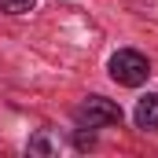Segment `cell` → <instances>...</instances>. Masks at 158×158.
<instances>
[{"label": "cell", "mask_w": 158, "mask_h": 158, "mask_svg": "<svg viewBox=\"0 0 158 158\" xmlns=\"http://www.w3.org/2000/svg\"><path fill=\"white\" fill-rule=\"evenodd\" d=\"M63 147H66V140L59 136V129H37L30 136V143H26L30 155H59Z\"/></svg>", "instance_id": "3"}, {"label": "cell", "mask_w": 158, "mask_h": 158, "mask_svg": "<svg viewBox=\"0 0 158 158\" xmlns=\"http://www.w3.org/2000/svg\"><path fill=\"white\" fill-rule=\"evenodd\" d=\"M37 0H0V15H30Z\"/></svg>", "instance_id": "6"}, {"label": "cell", "mask_w": 158, "mask_h": 158, "mask_svg": "<svg viewBox=\"0 0 158 158\" xmlns=\"http://www.w3.org/2000/svg\"><path fill=\"white\" fill-rule=\"evenodd\" d=\"M121 107L107 96H85L77 107H74V125L81 129H114L121 125Z\"/></svg>", "instance_id": "2"}, {"label": "cell", "mask_w": 158, "mask_h": 158, "mask_svg": "<svg viewBox=\"0 0 158 158\" xmlns=\"http://www.w3.org/2000/svg\"><path fill=\"white\" fill-rule=\"evenodd\" d=\"M132 121H136V129H143V132H158V92H147V96L136 103Z\"/></svg>", "instance_id": "4"}, {"label": "cell", "mask_w": 158, "mask_h": 158, "mask_svg": "<svg viewBox=\"0 0 158 158\" xmlns=\"http://www.w3.org/2000/svg\"><path fill=\"white\" fill-rule=\"evenodd\" d=\"M70 143H74V151H92L96 147V129H74V136H70Z\"/></svg>", "instance_id": "5"}, {"label": "cell", "mask_w": 158, "mask_h": 158, "mask_svg": "<svg viewBox=\"0 0 158 158\" xmlns=\"http://www.w3.org/2000/svg\"><path fill=\"white\" fill-rule=\"evenodd\" d=\"M107 74L121 88H140V85H147V77H151V59L143 52H136V48H118L107 59Z\"/></svg>", "instance_id": "1"}]
</instances>
